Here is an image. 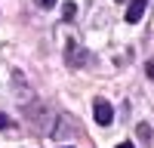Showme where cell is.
Masks as SVG:
<instances>
[{
	"instance_id": "6da1fadb",
	"label": "cell",
	"mask_w": 154,
	"mask_h": 148,
	"mask_svg": "<svg viewBox=\"0 0 154 148\" xmlns=\"http://www.w3.org/2000/svg\"><path fill=\"white\" fill-rule=\"evenodd\" d=\"M93 114H96V123L108 127V123H111V117H114V108L105 102V99H96V105H93Z\"/></svg>"
},
{
	"instance_id": "7a4b0ae2",
	"label": "cell",
	"mask_w": 154,
	"mask_h": 148,
	"mask_svg": "<svg viewBox=\"0 0 154 148\" xmlns=\"http://www.w3.org/2000/svg\"><path fill=\"white\" fill-rule=\"evenodd\" d=\"M145 6H148V0H130V6H126V22L136 25L139 19L145 16Z\"/></svg>"
},
{
	"instance_id": "3957f363",
	"label": "cell",
	"mask_w": 154,
	"mask_h": 148,
	"mask_svg": "<svg viewBox=\"0 0 154 148\" xmlns=\"http://www.w3.org/2000/svg\"><path fill=\"white\" fill-rule=\"evenodd\" d=\"M65 56H68V65H86V49H80V46H77L74 40L68 43V49H65Z\"/></svg>"
},
{
	"instance_id": "277c9868",
	"label": "cell",
	"mask_w": 154,
	"mask_h": 148,
	"mask_svg": "<svg viewBox=\"0 0 154 148\" xmlns=\"http://www.w3.org/2000/svg\"><path fill=\"white\" fill-rule=\"evenodd\" d=\"M6 127H9V117L3 114V111H0V130H6Z\"/></svg>"
},
{
	"instance_id": "5b68a950",
	"label": "cell",
	"mask_w": 154,
	"mask_h": 148,
	"mask_svg": "<svg viewBox=\"0 0 154 148\" xmlns=\"http://www.w3.org/2000/svg\"><path fill=\"white\" fill-rule=\"evenodd\" d=\"M37 3H40L43 9H53V6H56V0H37Z\"/></svg>"
},
{
	"instance_id": "8992f818",
	"label": "cell",
	"mask_w": 154,
	"mask_h": 148,
	"mask_svg": "<svg viewBox=\"0 0 154 148\" xmlns=\"http://www.w3.org/2000/svg\"><path fill=\"white\" fill-rule=\"evenodd\" d=\"M145 71H148V77L154 80V59H151V62H148V65H145Z\"/></svg>"
},
{
	"instance_id": "52a82bcc",
	"label": "cell",
	"mask_w": 154,
	"mask_h": 148,
	"mask_svg": "<svg viewBox=\"0 0 154 148\" xmlns=\"http://www.w3.org/2000/svg\"><path fill=\"white\" fill-rule=\"evenodd\" d=\"M117 148H136V145H133V142H120Z\"/></svg>"
}]
</instances>
